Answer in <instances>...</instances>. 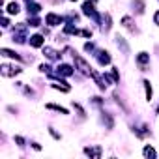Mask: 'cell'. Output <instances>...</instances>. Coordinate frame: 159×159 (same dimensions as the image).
I'll return each mask as SVG.
<instances>
[{
	"label": "cell",
	"instance_id": "1",
	"mask_svg": "<svg viewBox=\"0 0 159 159\" xmlns=\"http://www.w3.org/2000/svg\"><path fill=\"white\" fill-rule=\"evenodd\" d=\"M73 58H75V64L79 66V69H81L84 75H90V73H92V67H90V66H88L81 56H79V54H73Z\"/></svg>",
	"mask_w": 159,
	"mask_h": 159
},
{
	"label": "cell",
	"instance_id": "2",
	"mask_svg": "<svg viewBox=\"0 0 159 159\" xmlns=\"http://www.w3.org/2000/svg\"><path fill=\"white\" fill-rule=\"evenodd\" d=\"M17 73H21V67L2 64V75H4V77H11V75H17Z\"/></svg>",
	"mask_w": 159,
	"mask_h": 159
},
{
	"label": "cell",
	"instance_id": "3",
	"mask_svg": "<svg viewBox=\"0 0 159 159\" xmlns=\"http://www.w3.org/2000/svg\"><path fill=\"white\" fill-rule=\"evenodd\" d=\"M150 62V54L148 52H140L139 56H137V64L140 66V69H146V64Z\"/></svg>",
	"mask_w": 159,
	"mask_h": 159
},
{
	"label": "cell",
	"instance_id": "4",
	"mask_svg": "<svg viewBox=\"0 0 159 159\" xmlns=\"http://www.w3.org/2000/svg\"><path fill=\"white\" fill-rule=\"evenodd\" d=\"M45 21H47V25L56 26V25H60V23H62V17H58V15H54V13H47Z\"/></svg>",
	"mask_w": 159,
	"mask_h": 159
},
{
	"label": "cell",
	"instance_id": "5",
	"mask_svg": "<svg viewBox=\"0 0 159 159\" xmlns=\"http://www.w3.org/2000/svg\"><path fill=\"white\" fill-rule=\"evenodd\" d=\"M83 11H84V15H92L94 19H98V13H96V10H94V4L86 2V4L83 6Z\"/></svg>",
	"mask_w": 159,
	"mask_h": 159
},
{
	"label": "cell",
	"instance_id": "6",
	"mask_svg": "<svg viewBox=\"0 0 159 159\" xmlns=\"http://www.w3.org/2000/svg\"><path fill=\"white\" fill-rule=\"evenodd\" d=\"M30 45H32V47H41V45H43V38H41L39 34L32 36V38H30Z\"/></svg>",
	"mask_w": 159,
	"mask_h": 159
},
{
	"label": "cell",
	"instance_id": "7",
	"mask_svg": "<svg viewBox=\"0 0 159 159\" xmlns=\"http://www.w3.org/2000/svg\"><path fill=\"white\" fill-rule=\"evenodd\" d=\"M0 52H2V56H8V58H15V60H21V56H19L15 51H10V49H2Z\"/></svg>",
	"mask_w": 159,
	"mask_h": 159
},
{
	"label": "cell",
	"instance_id": "8",
	"mask_svg": "<svg viewBox=\"0 0 159 159\" xmlns=\"http://www.w3.org/2000/svg\"><path fill=\"white\" fill-rule=\"evenodd\" d=\"M6 11H8L10 15H15V13H19V6H17L15 2H11V4H8V8H6Z\"/></svg>",
	"mask_w": 159,
	"mask_h": 159
},
{
	"label": "cell",
	"instance_id": "9",
	"mask_svg": "<svg viewBox=\"0 0 159 159\" xmlns=\"http://www.w3.org/2000/svg\"><path fill=\"white\" fill-rule=\"evenodd\" d=\"M58 69H60V73H62V75H66V77H69V75H73V69H71L69 66H66V64H62V66H60Z\"/></svg>",
	"mask_w": 159,
	"mask_h": 159
},
{
	"label": "cell",
	"instance_id": "10",
	"mask_svg": "<svg viewBox=\"0 0 159 159\" xmlns=\"http://www.w3.org/2000/svg\"><path fill=\"white\" fill-rule=\"evenodd\" d=\"M116 43H118V47H122V51H124V52H129V47H127V43L124 41V38H120V36H118V38H116Z\"/></svg>",
	"mask_w": 159,
	"mask_h": 159
},
{
	"label": "cell",
	"instance_id": "11",
	"mask_svg": "<svg viewBox=\"0 0 159 159\" xmlns=\"http://www.w3.org/2000/svg\"><path fill=\"white\" fill-rule=\"evenodd\" d=\"M47 109H52V111H58V112H62V114H67V109H64V107H60V105H52V103H49Z\"/></svg>",
	"mask_w": 159,
	"mask_h": 159
},
{
	"label": "cell",
	"instance_id": "12",
	"mask_svg": "<svg viewBox=\"0 0 159 159\" xmlns=\"http://www.w3.org/2000/svg\"><path fill=\"white\" fill-rule=\"evenodd\" d=\"M122 25H124L125 28H129V30H133V32H135V26H133V23H131V19H129V17H124V19H122Z\"/></svg>",
	"mask_w": 159,
	"mask_h": 159
},
{
	"label": "cell",
	"instance_id": "13",
	"mask_svg": "<svg viewBox=\"0 0 159 159\" xmlns=\"http://www.w3.org/2000/svg\"><path fill=\"white\" fill-rule=\"evenodd\" d=\"M109 62H111L109 52H99V64H109Z\"/></svg>",
	"mask_w": 159,
	"mask_h": 159
},
{
	"label": "cell",
	"instance_id": "14",
	"mask_svg": "<svg viewBox=\"0 0 159 159\" xmlns=\"http://www.w3.org/2000/svg\"><path fill=\"white\" fill-rule=\"evenodd\" d=\"M84 152H86L88 155H94V157H99V155H101V150H99V148H96V150H90V148H84Z\"/></svg>",
	"mask_w": 159,
	"mask_h": 159
},
{
	"label": "cell",
	"instance_id": "15",
	"mask_svg": "<svg viewBox=\"0 0 159 159\" xmlns=\"http://www.w3.org/2000/svg\"><path fill=\"white\" fill-rule=\"evenodd\" d=\"M144 157H155V150L152 146H146L144 148Z\"/></svg>",
	"mask_w": 159,
	"mask_h": 159
},
{
	"label": "cell",
	"instance_id": "16",
	"mask_svg": "<svg viewBox=\"0 0 159 159\" xmlns=\"http://www.w3.org/2000/svg\"><path fill=\"white\" fill-rule=\"evenodd\" d=\"M144 88H146V99L150 101V99H152V86H150L148 81H144Z\"/></svg>",
	"mask_w": 159,
	"mask_h": 159
},
{
	"label": "cell",
	"instance_id": "17",
	"mask_svg": "<svg viewBox=\"0 0 159 159\" xmlns=\"http://www.w3.org/2000/svg\"><path fill=\"white\" fill-rule=\"evenodd\" d=\"M39 10H41V8H39L38 4H32V6H28V13H32V15H36Z\"/></svg>",
	"mask_w": 159,
	"mask_h": 159
},
{
	"label": "cell",
	"instance_id": "18",
	"mask_svg": "<svg viewBox=\"0 0 159 159\" xmlns=\"http://www.w3.org/2000/svg\"><path fill=\"white\" fill-rule=\"evenodd\" d=\"M45 54H47V56H49V58H56V52H54V51H52V49H49V47H47V49H45Z\"/></svg>",
	"mask_w": 159,
	"mask_h": 159
},
{
	"label": "cell",
	"instance_id": "19",
	"mask_svg": "<svg viewBox=\"0 0 159 159\" xmlns=\"http://www.w3.org/2000/svg\"><path fill=\"white\" fill-rule=\"evenodd\" d=\"M153 23L159 26V10H157V11H155V15H153Z\"/></svg>",
	"mask_w": 159,
	"mask_h": 159
},
{
	"label": "cell",
	"instance_id": "20",
	"mask_svg": "<svg viewBox=\"0 0 159 159\" xmlns=\"http://www.w3.org/2000/svg\"><path fill=\"white\" fill-rule=\"evenodd\" d=\"M15 142H17L19 146H23V142H25V140H23V137H15Z\"/></svg>",
	"mask_w": 159,
	"mask_h": 159
},
{
	"label": "cell",
	"instance_id": "21",
	"mask_svg": "<svg viewBox=\"0 0 159 159\" xmlns=\"http://www.w3.org/2000/svg\"><path fill=\"white\" fill-rule=\"evenodd\" d=\"M52 86H54V88H58V90H60V84H52ZM62 88H64V92H67V90H69V86H62Z\"/></svg>",
	"mask_w": 159,
	"mask_h": 159
}]
</instances>
